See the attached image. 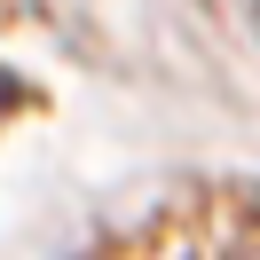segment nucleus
Instances as JSON below:
<instances>
[{"mask_svg": "<svg viewBox=\"0 0 260 260\" xmlns=\"http://www.w3.org/2000/svg\"><path fill=\"white\" fill-rule=\"evenodd\" d=\"M8 103H16V79H8V71H0V111H8Z\"/></svg>", "mask_w": 260, "mask_h": 260, "instance_id": "nucleus-1", "label": "nucleus"}]
</instances>
